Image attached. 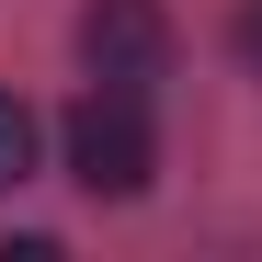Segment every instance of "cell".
I'll list each match as a JSON object with an SVG mask.
<instances>
[{
    "mask_svg": "<svg viewBox=\"0 0 262 262\" xmlns=\"http://www.w3.org/2000/svg\"><path fill=\"white\" fill-rule=\"evenodd\" d=\"M34 148H46L34 103H23V92H0V194H12V183H34Z\"/></svg>",
    "mask_w": 262,
    "mask_h": 262,
    "instance_id": "3",
    "label": "cell"
},
{
    "mask_svg": "<svg viewBox=\"0 0 262 262\" xmlns=\"http://www.w3.org/2000/svg\"><path fill=\"white\" fill-rule=\"evenodd\" d=\"M80 57H92V80H114V92H160L171 80V12L160 0H92V12H80Z\"/></svg>",
    "mask_w": 262,
    "mask_h": 262,
    "instance_id": "2",
    "label": "cell"
},
{
    "mask_svg": "<svg viewBox=\"0 0 262 262\" xmlns=\"http://www.w3.org/2000/svg\"><path fill=\"white\" fill-rule=\"evenodd\" d=\"M160 171V137H148V92H114V80H92V92L69 103V183L92 205H137Z\"/></svg>",
    "mask_w": 262,
    "mask_h": 262,
    "instance_id": "1",
    "label": "cell"
},
{
    "mask_svg": "<svg viewBox=\"0 0 262 262\" xmlns=\"http://www.w3.org/2000/svg\"><path fill=\"white\" fill-rule=\"evenodd\" d=\"M239 57L262 69V0H251V12H239Z\"/></svg>",
    "mask_w": 262,
    "mask_h": 262,
    "instance_id": "4",
    "label": "cell"
}]
</instances>
